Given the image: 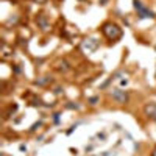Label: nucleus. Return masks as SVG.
<instances>
[{
    "mask_svg": "<svg viewBox=\"0 0 156 156\" xmlns=\"http://www.w3.org/2000/svg\"><path fill=\"white\" fill-rule=\"evenodd\" d=\"M101 33L105 34L109 41L115 42V41H119V39L122 37V28L119 27V25H115L112 22H106V23H103L101 25Z\"/></svg>",
    "mask_w": 156,
    "mask_h": 156,
    "instance_id": "obj_1",
    "label": "nucleus"
},
{
    "mask_svg": "<svg viewBox=\"0 0 156 156\" xmlns=\"http://www.w3.org/2000/svg\"><path fill=\"white\" fill-rule=\"evenodd\" d=\"M50 81H51V78H50V76H44L42 80H36L34 84H37V86H45V84H48Z\"/></svg>",
    "mask_w": 156,
    "mask_h": 156,
    "instance_id": "obj_7",
    "label": "nucleus"
},
{
    "mask_svg": "<svg viewBox=\"0 0 156 156\" xmlns=\"http://www.w3.org/2000/svg\"><path fill=\"white\" fill-rule=\"evenodd\" d=\"M144 114L151 120H156V103L154 101H148L144 106Z\"/></svg>",
    "mask_w": 156,
    "mask_h": 156,
    "instance_id": "obj_4",
    "label": "nucleus"
},
{
    "mask_svg": "<svg viewBox=\"0 0 156 156\" xmlns=\"http://www.w3.org/2000/svg\"><path fill=\"white\" fill-rule=\"evenodd\" d=\"M36 23L41 27V30H48V22H47V17L44 16V14H39L37 17H36Z\"/></svg>",
    "mask_w": 156,
    "mask_h": 156,
    "instance_id": "obj_5",
    "label": "nucleus"
},
{
    "mask_svg": "<svg viewBox=\"0 0 156 156\" xmlns=\"http://www.w3.org/2000/svg\"><path fill=\"white\" fill-rule=\"evenodd\" d=\"M97 100H98L97 97H92V98L89 100V103H90V105H95V103H97Z\"/></svg>",
    "mask_w": 156,
    "mask_h": 156,
    "instance_id": "obj_8",
    "label": "nucleus"
},
{
    "mask_svg": "<svg viewBox=\"0 0 156 156\" xmlns=\"http://www.w3.org/2000/svg\"><path fill=\"white\" fill-rule=\"evenodd\" d=\"M134 9L137 11V16L140 17V19H145V17H154V12L153 11H150L144 3L140 2V0H134Z\"/></svg>",
    "mask_w": 156,
    "mask_h": 156,
    "instance_id": "obj_2",
    "label": "nucleus"
},
{
    "mask_svg": "<svg viewBox=\"0 0 156 156\" xmlns=\"http://www.w3.org/2000/svg\"><path fill=\"white\" fill-rule=\"evenodd\" d=\"M151 156H156V148H154V150L151 151Z\"/></svg>",
    "mask_w": 156,
    "mask_h": 156,
    "instance_id": "obj_9",
    "label": "nucleus"
},
{
    "mask_svg": "<svg viewBox=\"0 0 156 156\" xmlns=\"http://www.w3.org/2000/svg\"><path fill=\"white\" fill-rule=\"evenodd\" d=\"M111 95H112V98H114L117 103H126V101H128V92H126V90H122V89H112Z\"/></svg>",
    "mask_w": 156,
    "mask_h": 156,
    "instance_id": "obj_3",
    "label": "nucleus"
},
{
    "mask_svg": "<svg viewBox=\"0 0 156 156\" xmlns=\"http://www.w3.org/2000/svg\"><path fill=\"white\" fill-rule=\"evenodd\" d=\"M69 69H70V66H69V62H67L66 59H61V61L56 62V70H58V72L66 73V72H69Z\"/></svg>",
    "mask_w": 156,
    "mask_h": 156,
    "instance_id": "obj_6",
    "label": "nucleus"
}]
</instances>
